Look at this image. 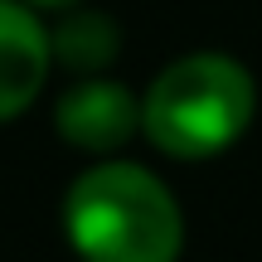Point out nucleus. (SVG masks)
Returning a JSON list of instances; mask_svg holds the SVG:
<instances>
[{
    "instance_id": "nucleus-2",
    "label": "nucleus",
    "mask_w": 262,
    "mask_h": 262,
    "mask_svg": "<svg viewBox=\"0 0 262 262\" xmlns=\"http://www.w3.org/2000/svg\"><path fill=\"white\" fill-rule=\"evenodd\" d=\"M257 117V78L224 49L170 58L141 93V136L170 160H214L248 136Z\"/></svg>"
},
{
    "instance_id": "nucleus-3",
    "label": "nucleus",
    "mask_w": 262,
    "mask_h": 262,
    "mask_svg": "<svg viewBox=\"0 0 262 262\" xmlns=\"http://www.w3.org/2000/svg\"><path fill=\"white\" fill-rule=\"evenodd\" d=\"M54 131L83 156H117L141 136V93L107 73L73 78L63 93L54 97Z\"/></svg>"
},
{
    "instance_id": "nucleus-6",
    "label": "nucleus",
    "mask_w": 262,
    "mask_h": 262,
    "mask_svg": "<svg viewBox=\"0 0 262 262\" xmlns=\"http://www.w3.org/2000/svg\"><path fill=\"white\" fill-rule=\"evenodd\" d=\"M34 10H44V15H58V10H68V5H83V0H29Z\"/></svg>"
},
{
    "instance_id": "nucleus-5",
    "label": "nucleus",
    "mask_w": 262,
    "mask_h": 262,
    "mask_svg": "<svg viewBox=\"0 0 262 262\" xmlns=\"http://www.w3.org/2000/svg\"><path fill=\"white\" fill-rule=\"evenodd\" d=\"M49 39H54V63L68 68L73 78L107 73L122 54V25L88 0L58 10V19L49 25Z\"/></svg>"
},
{
    "instance_id": "nucleus-4",
    "label": "nucleus",
    "mask_w": 262,
    "mask_h": 262,
    "mask_svg": "<svg viewBox=\"0 0 262 262\" xmlns=\"http://www.w3.org/2000/svg\"><path fill=\"white\" fill-rule=\"evenodd\" d=\"M54 73V39L44 10L29 0H0V126L25 117Z\"/></svg>"
},
{
    "instance_id": "nucleus-1",
    "label": "nucleus",
    "mask_w": 262,
    "mask_h": 262,
    "mask_svg": "<svg viewBox=\"0 0 262 262\" xmlns=\"http://www.w3.org/2000/svg\"><path fill=\"white\" fill-rule=\"evenodd\" d=\"M58 224L78 262H180L185 209L150 165L97 156L73 175Z\"/></svg>"
}]
</instances>
